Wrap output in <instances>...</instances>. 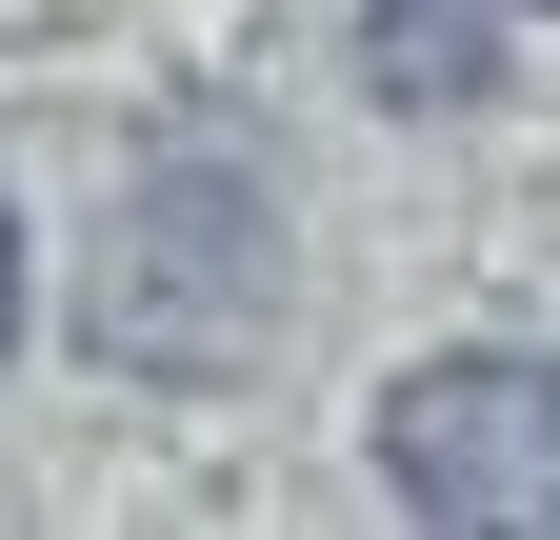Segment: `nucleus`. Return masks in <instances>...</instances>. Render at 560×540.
Wrapping results in <instances>:
<instances>
[{
    "instance_id": "1",
    "label": "nucleus",
    "mask_w": 560,
    "mask_h": 540,
    "mask_svg": "<svg viewBox=\"0 0 560 540\" xmlns=\"http://www.w3.org/2000/svg\"><path fill=\"white\" fill-rule=\"evenodd\" d=\"M280 161L241 120H161V141H120L101 180V240H81V361L101 380H161V400H221L280 361Z\"/></svg>"
},
{
    "instance_id": "2",
    "label": "nucleus",
    "mask_w": 560,
    "mask_h": 540,
    "mask_svg": "<svg viewBox=\"0 0 560 540\" xmlns=\"http://www.w3.org/2000/svg\"><path fill=\"white\" fill-rule=\"evenodd\" d=\"M361 441H381V501H400V520H460V540L560 520V361H540V341H441V361H400Z\"/></svg>"
},
{
    "instance_id": "3",
    "label": "nucleus",
    "mask_w": 560,
    "mask_h": 540,
    "mask_svg": "<svg viewBox=\"0 0 560 540\" xmlns=\"http://www.w3.org/2000/svg\"><path fill=\"white\" fill-rule=\"evenodd\" d=\"M361 101L400 120H480V101H521V0H361Z\"/></svg>"
},
{
    "instance_id": "4",
    "label": "nucleus",
    "mask_w": 560,
    "mask_h": 540,
    "mask_svg": "<svg viewBox=\"0 0 560 540\" xmlns=\"http://www.w3.org/2000/svg\"><path fill=\"white\" fill-rule=\"evenodd\" d=\"M40 341V240H21V200H0V361Z\"/></svg>"
},
{
    "instance_id": "5",
    "label": "nucleus",
    "mask_w": 560,
    "mask_h": 540,
    "mask_svg": "<svg viewBox=\"0 0 560 540\" xmlns=\"http://www.w3.org/2000/svg\"><path fill=\"white\" fill-rule=\"evenodd\" d=\"M521 21H540V0H521Z\"/></svg>"
}]
</instances>
